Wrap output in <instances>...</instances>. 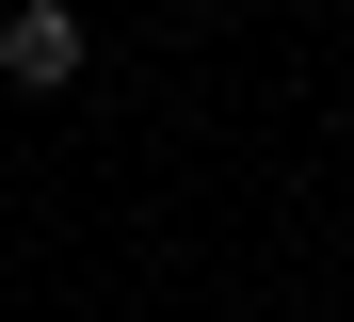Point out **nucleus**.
<instances>
[{
  "instance_id": "f257e3e1",
  "label": "nucleus",
  "mask_w": 354,
  "mask_h": 322,
  "mask_svg": "<svg viewBox=\"0 0 354 322\" xmlns=\"http://www.w3.org/2000/svg\"><path fill=\"white\" fill-rule=\"evenodd\" d=\"M81 48H97V33L65 17V0H17V17H0V81H17V97H65Z\"/></svg>"
}]
</instances>
